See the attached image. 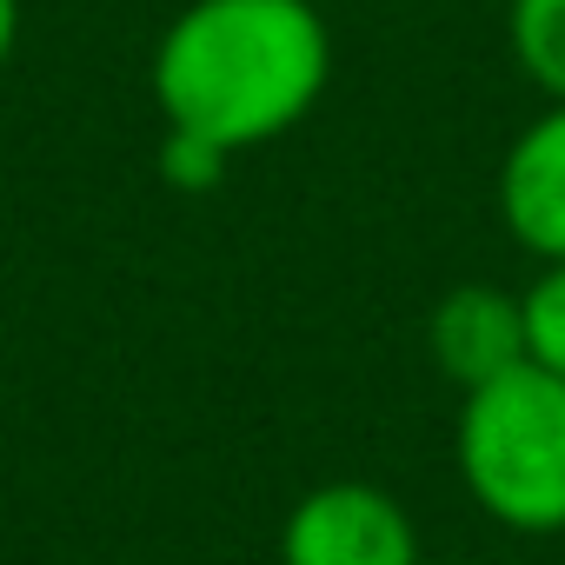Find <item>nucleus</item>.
Segmentation results:
<instances>
[{
  "label": "nucleus",
  "mask_w": 565,
  "mask_h": 565,
  "mask_svg": "<svg viewBox=\"0 0 565 565\" xmlns=\"http://www.w3.org/2000/svg\"><path fill=\"white\" fill-rule=\"evenodd\" d=\"M147 81L167 127L246 153L320 107L333 34L313 0H186L153 41Z\"/></svg>",
  "instance_id": "1"
},
{
  "label": "nucleus",
  "mask_w": 565,
  "mask_h": 565,
  "mask_svg": "<svg viewBox=\"0 0 565 565\" xmlns=\"http://www.w3.org/2000/svg\"><path fill=\"white\" fill-rule=\"evenodd\" d=\"M452 466L466 499L505 532H565V380L519 360L459 393Z\"/></svg>",
  "instance_id": "2"
},
{
  "label": "nucleus",
  "mask_w": 565,
  "mask_h": 565,
  "mask_svg": "<svg viewBox=\"0 0 565 565\" xmlns=\"http://www.w3.org/2000/svg\"><path fill=\"white\" fill-rule=\"evenodd\" d=\"M279 565H426L406 505L373 479L307 486L279 525Z\"/></svg>",
  "instance_id": "3"
},
{
  "label": "nucleus",
  "mask_w": 565,
  "mask_h": 565,
  "mask_svg": "<svg viewBox=\"0 0 565 565\" xmlns=\"http://www.w3.org/2000/svg\"><path fill=\"white\" fill-rule=\"evenodd\" d=\"M426 353H433V366H439L459 393H472V386L512 373V366L525 360V313H519V294L479 287V279H472V287L439 294V307L426 313Z\"/></svg>",
  "instance_id": "4"
},
{
  "label": "nucleus",
  "mask_w": 565,
  "mask_h": 565,
  "mask_svg": "<svg viewBox=\"0 0 565 565\" xmlns=\"http://www.w3.org/2000/svg\"><path fill=\"white\" fill-rule=\"evenodd\" d=\"M499 220L545 266L565 259V100H552L499 160Z\"/></svg>",
  "instance_id": "5"
},
{
  "label": "nucleus",
  "mask_w": 565,
  "mask_h": 565,
  "mask_svg": "<svg viewBox=\"0 0 565 565\" xmlns=\"http://www.w3.org/2000/svg\"><path fill=\"white\" fill-rule=\"evenodd\" d=\"M505 47L545 100H565V0H512Z\"/></svg>",
  "instance_id": "6"
},
{
  "label": "nucleus",
  "mask_w": 565,
  "mask_h": 565,
  "mask_svg": "<svg viewBox=\"0 0 565 565\" xmlns=\"http://www.w3.org/2000/svg\"><path fill=\"white\" fill-rule=\"evenodd\" d=\"M525 313V360L565 380V259H545L532 273V287L519 294Z\"/></svg>",
  "instance_id": "7"
},
{
  "label": "nucleus",
  "mask_w": 565,
  "mask_h": 565,
  "mask_svg": "<svg viewBox=\"0 0 565 565\" xmlns=\"http://www.w3.org/2000/svg\"><path fill=\"white\" fill-rule=\"evenodd\" d=\"M226 160H233V153H220L213 140L180 134V127H167V140H160V173H167V186H180V193H206V186H220Z\"/></svg>",
  "instance_id": "8"
},
{
  "label": "nucleus",
  "mask_w": 565,
  "mask_h": 565,
  "mask_svg": "<svg viewBox=\"0 0 565 565\" xmlns=\"http://www.w3.org/2000/svg\"><path fill=\"white\" fill-rule=\"evenodd\" d=\"M14 41H21V0H0V67L14 61Z\"/></svg>",
  "instance_id": "9"
},
{
  "label": "nucleus",
  "mask_w": 565,
  "mask_h": 565,
  "mask_svg": "<svg viewBox=\"0 0 565 565\" xmlns=\"http://www.w3.org/2000/svg\"><path fill=\"white\" fill-rule=\"evenodd\" d=\"M426 565H466V558H426Z\"/></svg>",
  "instance_id": "10"
}]
</instances>
